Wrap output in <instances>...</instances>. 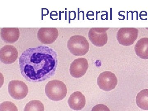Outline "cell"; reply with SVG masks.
Instances as JSON below:
<instances>
[{"label": "cell", "instance_id": "cell-1", "mask_svg": "<svg viewBox=\"0 0 148 111\" xmlns=\"http://www.w3.org/2000/svg\"><path fill=\"white\" fill-rule=\"evenodd\" d=\"M58 62L55 50L49 47L40 46L30 48L21 53L19 68L21 75L28 82H41L54 75Z\"/></svg>", "mask_w": 148, "mask_h": 111}, {"label": "cell", "instance_id": "cell-2", "mask_svg": "<svg viewBox=\"0 0 148 111\" xmlns=\"http://www.w3.org/2000/svg\"><path fill=\"white\" fill-rule=\"evenodd\" d=\"M45 94L51 101H59L67 95L68 90L66 84L59 80H51L46 85Z\"/></svg>", "mask_w": 148, "mask_h": 111}, {"label": "cell", "instance_id": "cell-3", "mask_svg": "<svg viewBox=\"0 0 148 111\" xmlns=\"http://www.w3.org/2000/svg\"><path fill=\"white\" fill-rule=\"evenodd\" d=\"M68 48L75 56L86 55L89 50V44L86 38L80 35L72 36L68 42Z\"/></svg>", "mask_w": 148, "mask_h": 111}, {"label": "cell", "instance_id": "cell-4", "mask_svg": "<svg viewBox=\"0 0 148 111\" xmlns=\"http://www.w3.org/2000/svg\"><path fill=\"white\" fill-rule=\"evenodd\" d=\"M139 31L135 28H121L118 31L116 39L122 45H132L137 39Z\"/></svg>", "mask_w": 148, "mask_h": 111}, {"label": "cell", "instance_id": "cell-5", "mask_svg": "<svg viewBox=\"0 0 148 111\" xmlns=\"http://www.w3.org/2000/svg\"><path fill=\"white\" fill-rule=\"evenodd\" d=\"M8 92L11 97L14 99L21 100L28 95L29 88L23 82L18 80H12L9 83Z\"/></svg>", "mask_w": 148, "mask_h": 111}, {"label": "cell", "instance_id": "cell-6", "mask_svg": "<svg viewBox=\"0 0 148 111\" xmlns=\"http://www.w3.org/2000/svg\"><path fill=\"white\" fill-rule=\"evenodd\" d=\"M109 28H92L88 33V37L93 45L102 47L108 42L107 32Z\"/></svg>", "mask_w": 148, "mask_h": 111}, {"label": "cell", "instance_id": "cell-7", "mask_svg": "<svg viewBox=\"0 0 148 111\" xmlns=\"http://www.w3.org/2000/svg\"><path fill=\"white\" fill-rule=\"evenodd\" d=\"M118 80L114 74L110 71L101 73L97 79L99 87L105 91H109L113 90L116 87Z\"/></svg>", "mask_w": 148, "mask_h": 111}, {"label": "cell", "instance_id": "cell-8", "mask_svg": "<svg viewBox=\"0 0 148 111\" xmlns=\"http://www.w3.org/2000/svg\"><path fill=\"white\" fill-rule=\"evenodd\" d=\"M88 66V62L86 58H77L74 60L71 64L70 74L73 77L79 78L83 76L86 73Z\"/></svg>", "mask_w": 148, "mask_h": 111}, {"label": "cell", "instance_id": "cell-9", "mask_svg": "<svg viewBox=\"0 0 148 111\" xmlns=\"http://www.w3.org/2000/svg\"><path fill=\"white\" fill-rule=\"evenodd\" d=\"M58 36V30L56 28H41L37 34L39 41L45 45L53 43L57 39Z\"/></svg>", "mask_w": 148, "mask_h": 111}, {"label": "cell", "instance_id": "cell-10", "mask_svg": "<svg viewBox=\"0 0 148 111\" xmlns=\"http://www.w3.org/2000/svg\"><path fill=\"white\" fill-rule=\"evenodd\" d=\"M18 57V51L16 48L13 46L5 45L0 50V59L3 64H13Z\"/></svg>", "mask_w": 148, "mask_h": 111}, {"label": "cell", "instance_id": "cell-11", "mask_svg": "<svg viewBox=\"0 0 148 111\" xmlns=\"http://www.w3.org/2000/svg\"><path fill=\"white\" fill-rule=\"evenodd\" d=\"M70 108L75 110H80L85 106L86 101L84 95L79 91H75L71 95L68 101Z\"/></svg>", "mask_w": 148, "mask_h": 111}, {"label": "cell", "instance_id": "cell-12", "mask_svg": "<svg viewBox=\"0 0 148 111\" xmlns=\"http://www.w3.org/2000/svg\"><path fill=\"white\" fill-rule=\"evenodd\" d=\"M2 39L7 43L16 42L20 37V31L18 28H3L1 30Z\"/></svg>", "mask_w": 148, "mask_h": 111}, {"label": "cell", "instance_id": "cell-13", "mask_svg": "<svg viewBox=\"0 0 148 111\" xmlns=\"http://www.w3.org/2000/svg\"><path fill=\"white\" fill-rule=\"evenodd\" d=\"M136 55L140 58L148 59V38L140 39L136 43L135 47Z\"/></svg>", "mask_w": 148, "mask_h": 111}, {"label": "cell", "instance_id": "cell-14", "mask_svg": "<svg viewBox=\"0 0 148 111\" xmlns=\"http://www.w3.org/2000/svg\"><path fill=\"white\" fill-rule=\"evenodd\" d=\"M136 102L140 109L148 110V89H143L137 94Z\"/></svg>", "mask_w": 148, "mask_h": 111}, {"label": "cell", "instance_id": "cell-15", "mask_svg": "<svg viewBox=\"0 0 148 111\" xmlns=\"http://www.w3.org/2000/svg\"><path fill=\"white\" fill-rule=\"evenodd\" d=\"M24 111H44V106L41 101L33 100L27 103Z\"/></svg>", "mask_w": 148, "mask_h": 111}, {"label": "cell", "instance_id": "cell-16", "mask_svg": "<svg viewBox=\"0 0 148 111\" xmlns=\"http://www.w3.org/2000/svg\"><path fill=\"white\" fill-rule=\"evenodd\" d=\"M0 111H18V109L12 102L5 101L1 103Z\"/></svg>", "mask_w": 148, "mask_h": 111}, {"label": "cell", "instance_id": "cell-17", "mask_svg": "<svg viewBox=\"0 0 148 111\" xmlns=\"http://www.w3.org/2000/svg\"><path fill=\"white\" fill-rule=\"evenodd\" d=\"M91 111H110V109L106 105L99 104L94 106Z\"/></svg>", "mask_w": 148, "mask_h": 111}]
</instances>
